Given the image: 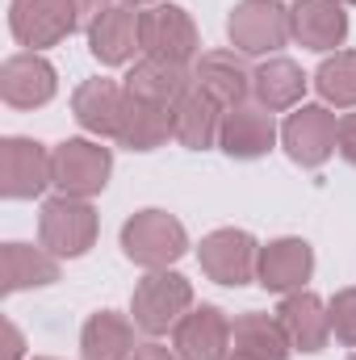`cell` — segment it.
Wrapping results in <instances>:
<instances>
[{
	"instance_id": "1",
	"label": "cell",
	"mask_w": 356,
	"mask_h": 360,
	"mask_svg": "<svg viewBox=\"0 0 356 360\" xmlns=\"http://www.w3.org/2000/svg\"><path fill=\"white\" fill-rule=\"evenodd\" d=\"M122 252L126 260H134L139 269H168L189 252V235L168 210H139L126 226H122Z\"/></svg>"
},
{
	"instance_id": "2",
	"label": "cell",
	"mask_w": 356,
	"mask_h": 360,
	"mask_svg": "<svg viewBox=\"0 0 356 360\" xmlns=\"http://www.w3.org/2000/svg\"><path fill=\"white\" fill-rule=\"evenodd\" d=\"M38 239L51 256H84L96 243V210L89 205V197H51L38 218Z\"/></svg>"
},
{
	"instance_id": "3",
	"label": "cell",
	"mask_w": 356,
	"mask_h": 360,
	"mask_svg": "<svg viewBox=\"0 0 356 360\" xmlns=\"http://www.w3.org/2000/svg\"><path fill=\"white\" fill-rule=\"evenodd\" d=\"M189 306H193V285H189V276L168 272V269L143 276L139 289H134V297H130L134 327H143L147 335H160V331L177 327L180 319L189 314Z\"/></svg>"
},
{
	"instance_id": "4",
	"label": "cell",
	"mask_w": 356,
	"mask_h": 360,
	"mask_svg": "<svg viewBox=\"0 0 356 360\" xmlns=\"http://www.w3.org/2000/svg\"><path fill=\"white\" fill-rule=\"evenodd\" d=\"M109 172H113V155L101 143L68 139V143H59L51 151V180L68 197H92V193H101L109 184Z\"/></svg>"
},
{
	"instance_id": "5",
	"label": "cell",
	"mask_w": 356,
	"mask_h": 360,
	"mask_svg": "<svg viewBox=\"0 0 356 360\" xmlns=\"http://www.w3.org/2000/svg\"><path fill=\"white\" fill-rule=\"evenodd\" d=\"M197 260H201V272H205L210 281L239 289V285L256 281L260 248H256V239H252L248 231L227 226V231H214V235H205V239H201Z\"/></svg>"
},
{
	"instance_id": "6",
	"label": "cell",
	"mask_w": 356,
	"mask_h": 360,
	"mask_svg": "<svg viewBox=\"0 0 356 360\" xmlns=\"http://www.w3.org/2000/svg\"><path fill=\"white\" fill-rule=\"evenodd\" d=\"M227 34L243 55H268V51L285 46V38H293L289 34V8L276 0H239L231 8Z\"/></svg>"
},
{
	"instance_id": "7",
	"label": "cell",
	"mask_w": 356,
	"mask_h": 360,
	"mask_svg": "<svg viewBox=\"0 0 356 360\" xmlns=\"http://www.w3.org/2000/svg\"><path fill=\"white\" fill-rule=\"evenodd\" d=\"M336 130H340V122H336V113L327 105H302L281 126V143H285V151H289L293 164L319 168L336 151Z\"/></svg>"
},
{
	"instance_id": "8",
	"label": "cell",
	"mask_w": 356,
	"mask_h": 360,
	"mask_svg": "<svg viewBox=\"0 0 356 360\" xmlns=\"http://www.w3.org/2000/svg\"><path fill=\"white\" fill-rule=\"evenodd\" d=\"M51 180V151L34 139H4L0 143V193L13 201L38 197Z\"/></svg>"
},
{
	"instance_id": "9",
	"label": "cell",
	"mask_w": 356,
	"mask_h": 360,
	"mask_svg": "<svg viewBox=\"0 0 356 360\" xmlns=\"http://www.w3.org/2000/svg\"><path fill=\"white\" fill-rule=\"evenodd\" d=\"M8 30L21 46L38 51V46L63 42L80 25H76V13L68 0H13L8 4Z\"/></svg>"
},
{
	"instance_id": "10",
	"label": "cell",
	"mask_w": 356,
	"mask_h": 360,
	"mask_svg": "<svg viewBox=\"0 0 356 360\" xmlns=\"http://www.w3.org/2000/svg\"><path fill=\"white\" fill-rule=\"evenodd\" d=\"M143 34V51L151 59H168V63H189L197 55V25L180 4H155L143 13L139 21Z\"/></svg>"
},
{
	"instance_id": "11",
	"label": "cell",
	"mask_w": 356,
	"mask_h": 360,
	"mask_svg": "<svg viewBox=\"0 0 356 360\" xmlns=\"http://www.w3.org/2000/svg\"><path fill=\"white\" fill-rule=\"evenodd\" d=\"M139 21L143 13H134L130 4H109L89 30V51L96 63L105 68H117V63H130L134 51H143V34H139Z\"/></svg>"
},
{
	"instance_id": "12",
	"label": "cell",
	"mask_w": 356,
	"mask_h": 360,
	"mask_svg": "<svg viewBox=\"0 0 356 360\" xmlns=\"http://www.w3.org/2000/svg\"><path fill=\"white\" fill-rule=\"evenodd\" d=\"M172 348L180 360H227L231 352V323L218 306H197L177 323Z\"/></svg>"
},
{
	"instance_id": "13",
	"label": "cell",
	"mask_w": 356,
	"mask_h": 360,
	"mask_svg": "<svg viewBox=\"0 0 356 360\" xmlns=\"http://www.w3.org/2000/svg\"><path fill=\"white\" fill-rule=\"evenodd\" d=\"M276 143V126L272 113L260 105H235L222 113V130H218V147L231 160H260Z\"/></svg>"
},
{
	"instance_id": "14",
	"label": "cell",
	"mask_w": 356,
	"mask_h": 360,
	"mask_svg": "<svg viewBox=\"0 0 356 360\" xmlns=\"http://www.w3.org/2000/svg\"><path fill=\"white\" fill-rule=\"evenodd\" d=\"M289 34L306 51H336L348 38V13L340 0H298L289 8Z\"/></svg>"
},
{
	"instance_id": "15",
	"label": "cell",
	"mask_w": 356,
	"mask_h": 360,
	"mask_svg": "<svg viewBox=\"0 0 356 360\" xmlns=\"http://www.w3.org/2000/svg\"><path fill=\"white\" fill-rule=\"evenodd\" d=\"M0 96L13 109H38V105H46L55 96V68L38 51L4 59V68H0Z\"/></svg>"
},
{
	"instance_id": "16",
	"label": "cell",
	"mask_w": 356,
	"mask_h": 360,
	"mask_svg": "<svg viewBox=\"0 0 356 360\" xmlns=\"http://www.w3.org/2000/svg\"><path fill=\"white\" fill-rule=\"evenodd\" d=\"M314 272V252L306 239H272L260 248V264H256V281L272 289V293H293L310 281Z\"/></svg>"
},
{
	"instance_id": "17",
	"label": "cell",
	"mask_w": 356,
	"mask_h": 360,
	"mask_svg": "<svg viewBox=\"0 0 356 360\" xmlns=\"http://www.w3.org/2000/svg\"><path fill=\"white\" fill-rule=\"evenodd\" d=\"M72 113L89 134L117 139L122 117H126V89L113 80H84L72 96Z\"/></svg>"
},
{
	"instance_id": "18",
	"label": "cell",
	"mask_w": 356,
	"mask_h": 360,
	"mask_svg": "<svg viewBox=\"0 0 356 360\" xmlns=\"http://www.w3.org/2000/svg\"><path fill=\"white\" fill-rule=\"evenodd\" d=\"M222 113H227V109H222L214 96H205V92L193 84V89L172 105V139H177L180 147H189V151L214 147V143H218V130H222Z\"/></svg>"
},
{
	"instance_id": "19",
	"label": "cell",
	"mask_w": 356,
	"mask_h": 360,
	"mask_svg": "<svg viewBox=\"0 0 356 360\" xmlns=\"http://www.w3.org/2000/svg\"><path fill=\"white\" fill-rule=\"evenodd\" d=\"M276 319H281V327H285V335H289V344H293L298 352H323V348H327L331 319H327V306H323L314 293H306V289L285 293Z\"/></svg>"
},
{
	"instance_id": "20",
	"label": "cell",
	"mask_w": 356,
	"mask_h": 360,
	"mask_svg": "<svg viewBox=\"0 0 356 360\" xmlns=\"http://www.w3.org/2000/svg\"><path fill=\"white\" fill-rule=\"evenodd\" d=\"M193 84L205 92V96H214L222 109H235L252 92V72L243 68V59L235 51H210V55L197 59Z\"/></svg>"
},
{
	"instance_id": "21",
	"label": "cell",
	"mask_w": 356,
	"mask_h": 360,
	"mask_svg": "<svg viewBox=\"0 0 356 360\" xmlns=\"http://www.w3.org/2000/svg\"><path fill=\"white\" fill-rule=\"evenodd\" d=\"M289 348L293 344H289L281 319H272V314L252 310V314L235 319V327H231V352L239 360H289Z\"/></svg>"
},
{
	"instance_id": "22",
	"label": "cell",
	"mask_w": 356,
	"mask_h": 360,
	"mask_svg": "<svg viewBox=\"0 0 356 360\" xmlns=\"http://www.w3.org/2000/svg\"><path fill=\"white\" fill-rule=\"evenodd\" d=\"M193 89V76L184 72V63H168V59H139L126 76V92L130 96H143V101H155V105H177L184 92Z\"/></svg>"
},
{
	"instance_id": "23",
	"label": "cell",
	"mask_w": 356,
	"mask_h": 360,
	"mask_svg": "<svg viewBox=\"0 0 356 360\" xmlns=\"http://www.w3.org/2000/svg\"><path fill=\"white\" fill-rule=\"evenodd\" d=\"M168 134H172V109L126 92V117H122L117 143L130 151H155L160 143H168Z\"/></svg>"
},
{
	"instance_id": "24",
	"label": "cell",
	"mask_w": 356,
	"mask_h": 360,
	"mask_svg": "<svg viewBox=\"0 0 356 360\" xmlns=\"http://www.w3.org/2000/svg\"><path fill=\"white\" fill-rule=\"evenodd\" d=\"M59 281V264L46 248H30V243H4L0 252V289L17 293V289H38Z\"/></svg>"
},
{
	"instance_id": "25",
	"label": "cell",
	"mask_w": 356,
	"mask_h": 360,
	"mask_svg": "<svg viewBox=\"0 0 356 360\" xmlns=\"http://www.w3.org/2000/svg\"><path fill=\"white\" fill-rule=\"evenodd\" d=\"M134 356V327L130 319L101 310L80 331V360H130Z\"/></svg>"
},
{
	"instance_id": "26",
	"label": "cell",
	"mask_w": 356,
	"mask_h": 360,
	"mask_svg": "<svg viewBox=\"0 0 356 360\" xmlns=\"http://www.w3.org/2000/svg\"><path fill=\"white\" fill-rule=\"evenodd\" d=\"M252 92H256L260 109H268V113L293 109L306 96V72L293 59H268L252 72Z\"/></svg>"
},
{
	"instance_id": "27",
	"label": "cell",
	"mask_w": 356,
	"mask_h": 360,
	"mask_svg": "<svg viewBox=\"0 0 356 360\" xmlns=\"http://www.w3.org/2000/svg\"><path fill=\"white\" fill-rule=\"evenodd\" d=\"M314 89L323 92V101L336 105V109H356V55L352 51H336L331 59H323V68L314 72Z\"/></svg>"
},
{
	"instance_id": "28",
	"label": "cell",
	"mask_w": 356,
	"mask_h": 360,
	"mask_svg": "<svg viewBox=\"0 0 356 360\" xmlns=\"http://www.w3.org/2000/svg\"><path fill=\"white\" fill-rule=\"evenodd\" d=\"M327 319H331V331L340 344L356 348V289H340L327 306Z\"/></svg>"
},
{
	"instance_id": "29",
	"label": "cell",
	"mask_w": 356,
	"mask_h": 360,
	"mask_svg": "<svg viewBox=\"0 0 356 360\" xmlns=\"http://www.w3.org/2000/svg\"><path fill=\"white\" fill-rule=\"evenodd\" d=\"M336 151L356 168V113H344L340 117V130H336Z\"/></svg>"
},
{
	"instance_id": "30",
	"label": "cell",
	"mask_w": 356,
	"mask_h": 360,
	"mask_svg": "<svg viewBox=\"0 0 356 360\" xmlns=\"http://www.w3.org/2000/svg\"><path fill=\"white\" fill-rule=\"evenodd\" d=\"M72 4V13H76V25L80 30H92V21L109 8V0H68Z\"/></svg>"
},
{
	"instance_id": "31",
	"label": "cell",
	"mask_w": 356,
	"mask_h": 360,
	"mask_svg": "<svg viewBox=\"0 0 356 360\" xmlns=\"http://www.w3.org/2000/svg\"><path fill=\"white\" fill-rule=\"evenodd\" d=\"M21 348H25L21 331H17L13 323H4V360H21Z\"/></svg>"
},
{
	"instance_id": "32",
	"label": "cell",
	"mask_w": 356,
	"mask_h": 360,
	"mask_svg": "<svg viewBox=\"0 0 356 360\" xmlns=\"http://www.w3.org/2000/svg\"><path fill=\"white\" fill-rule=\"evenodd\" d=\"M130 360H180V356H172V352L160 348V344H143V348H134V356Z\"/></svg>"
},
{
	"instance_id": "33",
	"label": "cell",
	"mask_w": 356,
	"mask_h": 360,
	"mask_svg": "<svg viewBox=\"0 0 356 360\" xmlns=\"http://www.w3.org/2000/svg\"><path fill=\"white\" fill-rule=\"evenodd\" d=\"M122 4H147V0H122Z\"/></svg>"
},
{
	"instance_id": "34",
	"label": "cell",
	"mask_w": 356,
	"mask_h": 360,
	"mask_svg": "<svg viewBox=\"0 0 356 360\" xmlns=\"http://www.w3.org/2000/svg\"><path fill=\"white\" fill-rule=\"evenodd\" d=\"M227 360H239V356H227Z\"/></svg>"
},
{
	"instance_id": "35",
	"label": "cell",
	"mask_w": 356,
	"mask_h": 360,
	"mask_svg": "<svg viewBox=\"0 0 356 360\" xmlns=\"http://www.w3.org/2000/svg\"><path fill=\"white\" fill-rule=\"evenodd\" d=\"M348 4H356V0H348Z\"/></svg>"
},
{
	"instance_id": "36",
	"label": "cell",
	"mask_w": 356,
	"mask_h": 360,
	"mask_svg": "<svg viewBox=\"0 0 356 360\" xmlns=\"http://www.w3.org/2000/svg\"><path fill=\"white\" fill-rule=\"evenodd\" d=\"M42 360H51V356H42Z\"/></svg>"
},
{
	"instance_id": "37",
	"label": "cell",
	"mask_w": 356,
	"mask_h": 360,
	"mask_svg": "<svg viewBox=\"0 0 356 360\" xmlns=\"http://www.w3.org/2000/svg\"><path fill=\"white\" fill-rule=\"evenodd\" d=\"M348 360H356V356H348Z\"/></svg>"
}]
</instances>
